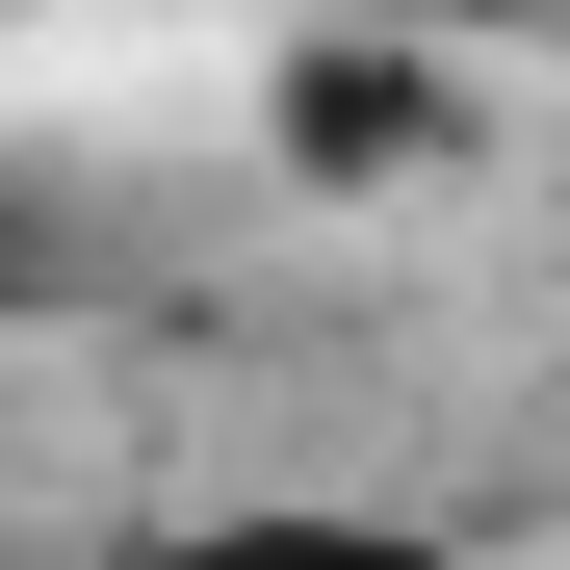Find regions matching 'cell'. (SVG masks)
<instances>
[{"label":"cell","mask_w":570,"mask_h":570,"mask_svg":"<svg viewBox=\"0 0 570 570\" xmlns=\"http://www.w3.org/2000/svg\"><path fill=\"white\" fill-rule=\"evenodd\" d=\"M285 156H312V181H415L441 156V52L415 27H312V52H285Z\"/></svg>","instance_id":"cell-1"},{"label":"cell","mask_w":570,"mask_h":570,"mask_svg":"<svg viewBox=\"0 0 570 570\" xmlns=\"http://www.w3.org/2000/svg\"><path fill=\"white\" fill-rule=\"evenodd\" d=\"M105 570H466L441 519H363V493H208V519H130Z\"/></svg>","instance_id":"cell-2"},{"label":"cell","mask_w":570,"mask_h":570,"mask_svg":"<svg viewBox=\"0 0 570 570\" xmlns=\"http://www.w3.org/2000/svg\"><path fill=\"white\" fill-rule=\"evenodd\" d=\"M466 27H544V0H466Z\"/></svg>","instance_id":"cell-3"}]
</instances>
